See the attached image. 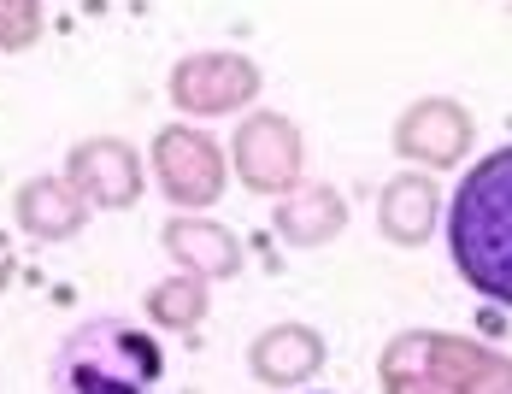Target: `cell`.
Masks as SVG:
<instances>
[{"instance_id": "1", "label": "cell", "mask_w": 512, "mask_h": 394, "mask_svg": "<svg viewBox=\"0 0 512 394\" xmlns=\"http://www.w3.org/2000/svg\"><path fill=\"white\" fill-rule=\"evenodd\" d=\"M448 253L477 295L512 312V148L477 159L460 177L448 206Z\"/></svg>"}, {"instance_id": "2", "label": "cell", "mask_w": 512, "mask_h": 394, "mask_svg": "<svg viewBox=\"0 0 512 394\" xmlns=\"http://www.w3.org/2000/svg\"><path fill=\"white\" fill-rule=\"evenodd\" d=\"M165 377V353L142 324L83 318L48 359L53 394H154Z\"/></svg>"}]
</instances>
